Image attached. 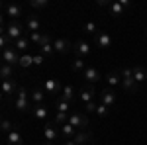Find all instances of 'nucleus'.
<instances>
[{
  "label": "nucleus",
  "mask_w": 147,
  "mask_h": 145,
  "mask_svg": "<svg viewBox=\"0 0 147 145\" xmlns=\"http://www.w3.org/2000/svg\"><path fill=\"white\" fill-rule=\"evenodd\" d=\"M4 32L2 34H6L8 37H10V41L14 43V41H18L20 37H24L26 35V24H22V22H8L4 28H2Z\"/></svg>",
  "instance_id": "nucleus-1"
},
{
  "label": "nucleus",
  "mask_w": 147,
  "mask_h": 145,
  "mask_svg": "<svg viewBox=\"0 0 147 145\" xmlns=\"http://www.w3.org/2000/svg\"><path fill=\"white\" fill-rule=\"evenodd\" d=\"M69 123L71 125H75L77 129H80V132H88V125H90V120H88V116L84 114V112L80 110H75L69 114Z\"/></svg>",
  "instance_id": "nucleus-2"
},
{
  "label": "nucleus",
  "mask_w": 147,
  "mask_h": 145,
  "mask_svg": "<svg viewBox=\"0 0 147 145\" xmlns=\"http://www.w3.org/2000/svg\"><path fill=\"white\" fill-rule=\"evenodd\" d=\"M14 110L16 112H32V104H30V94L28 90L20 86L16 92V98H14Z\"/></svg>",
  "instance_id": "nucleus-3"
},
{
  "label": "nucleus",
  "mask_w": 147,
  "mask_h": 145,
  "mask_svg": "<svg viewBox=\"0 0 147 145\" xmlns=\"http://www.w3.org/2000/svg\"><path fill=\"white\" fill-rule=\"evenodd\" d=\"M122 88H125L127 92H131V94L137 92V82L134 80V69L131 67L122 69Z\"/></svg>",
  "instance_id": "nucleus-4"
},
{
  "label": "nucleus",
  "mask_w": 147,
  "mask_h": 145,
  "mask_svg": "<svg viewBox=\"0 0 147 145\" xmlns=\"http://www.w3.org/2000/svg\"><path fill=\"white\" fill-rule=\"evenodd\" d=\"M20 57H22V53H18V49H16L14 45L2 49V63H6V65L18 67V65H20Z\"/></svg>",
  "instance_id": "nucleus-5"
},
{
  "label": "nucleus",
  "mask_w": 147,
  "mask_h": 145,
  "mask_svg": "<svg viewBox=\"0 0 147 145\" xmlns=\"http://www.w3.org/2000/svg\"><path fill=\"white\" fill-rule=\"evenodd\" d=\"M2 8H4V14L10 18L12 22H20V18L24 16V8L20 4H16V2H4Z\"/></svg>",
  "instance_id": "nucleus-6"
},
{
  "label": "nucleus",
  "mask_w": 147,
  "mask_h": 145,
  "mask_svg": "<svg viewBox=\"0 0 147 145\" xmlns=\"http://www.w3.org/2000/svg\"><path fill=\"white\" fill-rule=\"evenodd\" d=\"M59 125H55V123L51 122H45L43 123V139H45L47 145H53L59 139Z\"/></svg>",
  "instance_id": "nucleus-7"
},
{
  "label": "nucleus",
  "mask_w": 147,
  "mask_h": 145,
  "mask_svg": "<svg viewBox=\"0 0 147 145\" xmlns=\"http://www.w3.org/2000/svg\"><path fill=\"white\" fill-rule=\"evenodd\" d=\"M39 55H43L45 59H53L57 55L55 47H53V39L49 34H43V39H41V45H39Z\"/></svg>",
  "instance_id": "nucleus-8"
},
{
  "label": "nucleus",
  "mask_w": 147,
  "mask_h": 145,
  "mask_svg": "<svg viewBox=\"0 0 147 145\" xmlns=\"http://www.w3.org/2000/svg\"><path fill=\"white\" fill-rule=\"evenodd\" d=\"M18 84H16V78H8V80H2V98L8 100L10 96L16 98V92H18Z\"/></svg>",
  "instance_id": "nucleus-9"
},
{
  "label": "nucleus",
  "mask_w": 147,
  "mask_h": 145,
  "mask_svg": "<svg viewBox=\"0 0 147 145\" xmlns=\"http://www.w3.org/2000/svg\"><path fill=\"white\" fill-rule=\"evenodd\" d=\"M116 102H118V94H116L114 88H104L100 92V104L112 108V106H116Z\"/></svg>",
  "instance_id": "nucleus-10"
},
{
  "label": "nucleus",
  "mask_w": 147,
  "mask_h": 145,
  "mask_svg": "<svg viewBox=\"0 0 147 145\" xmlns=\"http://www.w3.org/2000/svg\"><path fill=\"white\" fill-rule=\"evenodd\" d=\"M73 51H75V57L84 59V57L90 55V43H86V41H82V39H77V41L73 43Z\"/></svg>",
  "instance_id": "nucleus-11"
},
{
  "label": "nucleus",
  "mask_w": 147,
  "mask_h": 145,
  "mask_svg": "<svg viewBox=\"0 0 147 145\" xmlns=\"http://www.w3.org/2000/svg\"><path fill=\"white\" fill-rule=\"evenodd\" d=\"M94 43L100 49H110L112 47V35L108 34V32H98V34L94 35Z\"/></svg>",
  "instance_id": "nucleus-12"
},
{
  "label": "nucleus",
  "mask_w": 147,
  "mask_h": 145,
  "mask_svg": "<svg viewBox=\"0 0 147 145\" xmlns=\"http://www.w3.org/2000/svg\"><path fill=\"white\" fill-rule=\"evenodd\" d=\"M53 47H55V53H59V55H65L69 51H73V43L65 37H57L53 41Z\"/></svg>",
  "instance_id": "nucleus-13"
},
{
  "label": "nucleus",
  "mask_w": 147,
  "mask_h": 145,
  "mask_svg": "<svg viewBox=\"0 0 147 145\" xmlns=\"http://www.w3.org/2000/svg\"><path fill=\"white\" fill-rule=\"evenodd\" d=\"M94 94H96V90H94V84H86V86H82L80 88V92H79V100L86 106L88 102H94Z\"/></svg>",
  "instance_id": "nucleus-14"
},
{
  "label": "nucleus",
  "mask_w": 147,
  "mask_h": 145,
  "mask_svg": "<svg viewBox=\"0 0 147 145\" xmlns=\"http://www.w3.org/2000/svg\"><path fill=\"white\" fill-rule=\"evenodd\" d=\"M43 90H45V94H61L63 84L57 78H47L45 82H43Z\"/></svg>",
  "instance_id": "nucleus-15"
},
{
  "label": "nucleus",
  "mask_w": 147,
  "mask_h": 145,
  "mask_svg": "<svg viewBox=\"0 0 147 145\" xmlns=\"http://www.w3.org/2000/svg\"><path fill=\"white\" fill-rule=\"evenodd\" d=\"M82 78L88 82V84H94V82H98L100 80V73H98V69L88 65V67L84 69V73H82Z\"/></svg>",
  "instance_id": "nucleus-16"
},
{
  "label": "nucleus",
  "mask_w": 147,
  "mask_h": 145,
  "mask_svg": "<svg viewBox=\"0 0 147 145\" xmlns=\"http://www.w3.org/2000/svg\"><path fill=\"white\" fill-rule=\"evenodd\" d=\"M26 30H28L30 34H39V32H41V22H39V18H37V16H28V18H26Z\"/></svg>",
  "instance_id": "nucleus-17"
},
{
  "label": "nucleus",
  "mask_w": 147,
  "mask_h": 145,
  "mask_svg": "<svg viewBox=\"0 0 147 145\" xmlns=\"http://www.w3.org/2000/svg\"><path fill=\"white\" fill-rule=\"evenodd\" d=\"M6 145H24V137L16 125H14V129H12L10 134L6 135Z\"/></svg>",
  "instance_id": "nucleus-18"
},
{
  "label": "nucleus",
  "mask_w": 147,
  "mask_h": 145,
  "mask_svg": "<svg viewBox=\"0 0 147 145\" xmlns=\"http://www.w3.org/2000/svg\"><path fill=\"white\" fill-rule=\"evenodd\" d=\"M32 116L39 122H45L47 120V106L45 104H34L32 106Z\"/></svg>",
  "instance_id": "nucleus-19"
},
{
  "label": "nucleus",
  "mask_w": 147,
  "mask_h": 145,
  "mask_svg": "<svg viewBox=\"0 0 147 145\" xmlns=\"http://www.w3.org/2000/svg\"><path fill=\"white\" fill-rule=\"evenodd\" d=\"M59 134H61V137H63V141H67V139H75V135H77V127L71 125V123H65V125L59 127Z\"/></svg>",
  "instance_id": "nucleus-20"
},
{
  "label": "nucleus",
  "mask_w": 147,
  "mask_h": 145,
  "mask_svg": "<svg viewBox=\"0 0 147 145\" xmlns=\"http://www.w3.org/2000/svg\"><path fill=\"white\" fill-rule=\"evenodd\" d=\"M59 98H63V100H67V102H71V104H75V100H77L75 88H73L71 84H63V90H61Z\"/></svg>",
  "instance_id": "nucleus-21"
},
{
  "label": "nucleus",
  "mask_w": 147,
  "mask_h": 145,
  "mask_svg": "<svg viewBox=\"0 0 147 145\" xmlns=\"http://www.w3.org/2000/svg\"><path fill=\"white\" fill-rule=\"evenodd\" d=\"M131 69H134V80L137 82V86L141 82H145L147 80V69L141 67V65H136V67H131Z\"/></svg>",
  "instance_id": "nucleus-22"
},
{
  "label": "nucleus",
  "mask_w": 147,
  "mask_h": 145,
  "mask_svg": "<svg viewBox=\"0 0 147 145\" xmlns=\"http://www.w3.org/2000/svg\"><path fill=\"white\" fill-rule=\"evenodd\" d=\"M106 84H108V88L116 90V86L122 84V75H120V73H108V75H106Z\"/></svg>",
  "instance_id": "nucleus-23"
},
{
  "label": "nucleus",
  "mask_w": 147,
  "mask_h": 145,
  "mask_svg": "<svg viewBox=\"0 0 147 145\" xmlns=\"http://www.w3.org/2000/svg\"><path fill=\"white\" fill-rule=\"evenodd\" d=\"M30 100H32V106H34V104H43V100H45V90L43 88H34L30 92Z\"/></svg>",
  "instance_id": "nucleus-24"
},
{
  "label": "nucleus",
  "mask_w": 147,
  "mask_h": 145,
  "mask_svg": "<svg viewBox=\"0 0 147 145\" xmlns=\"http://www.w3.org/2000/svg\"><path fill=\"white\" fill-rule=\"evenodd\" d=\"M108 10H110V16H114V18H120V16H124V12H125L120 0H118V2H110Z\"/></svg>",
  "instance_id": "nucleus-25"
},
{
  "label": "nucleus",
  "mask_w": 147,
  "mask_h": 145,
  "mask_svg": "<svg viewBox=\"0 0 147 145\" xmlns=\"http://www.w3.org/2000/svg\"><path fill=\"white\" fill-rule=\"evenodd\" d=\"M55 108H57V112L71 114V112H73V104L67 102V100H63V98H57V100H55Z\"/></svg>",
  "instance_id": "nucleus-26"
},
{
  "label": "nucleus",
  "mask_w": 147,
  "mask_h": 145,
  "mask_svg": "<svg viewBox=\"0 0 147 145\" xmlns=\"http://www.w3.org/2000/svg\"><path fill=\"white\" fill-rule=\"evenodd\" d=\"M90 139H92V132H77V135H75V141L79 145L90 143Z\"/></svg>",
  "instance_id": "nucleus-27"
},
{
  "label": "nucleus",
  "mask_w": 147,
  "mask_h": 145,
  "mask_svg": "<svg viewBox=\"0 0 147 145\" xmlns=\"http://www.w3.org/2000/svg\"><path fill=\"white\" fill-rule=\"evenodd\" d=\"M32 43V41H30V39H28V35H24V37H20V39H18V41H14V47H16V49H18V53H26V49H28V45Z\"/></svg>",
  "instance_id": "nucleus-28"
},
{
  "label": "nucleus",
  "mask_w": 147,
  "mask_h": 145,
  "mask_svg": "<svg viewBox=\"0 0 147 145\" xmlns=\"http://www.w3.org/2000/svg\"><path fill=\"white\" fill-rule=\"evenodd\" d=\"M0 77H2V80L14 78V67H12V65H6V63H2V65H0Z\"/></svg>",
  "instance_id": "nucleus-29"
},
{
  "label": "nucleus",
  "mask_w": 147,
  "mask_h": 145,
  "mask_svg": "<svg viewBox=\"0 0 147 145\" xmlns=\"http://www.w3.org/2000/svg\"><path fill=\"white\" fill-rule=\"evenodd\" d=\"M86 67H88V65H86L84 59H80V57H75V61L71 63V71H75V73H84Z\"/></svg>",
  "instance_id": "nucleus-30"
},
{
  "label": "nucleus",
  "mask_w": 147,
  "mask_h": 145,
  "mask_svg": "<svg viewBox=\"0 0 147 145\" xmlns=\"http://www.w3.org/2000/svg\"><path fill=\"white\" fill-rule=\"evenodd\" d=\"M20 69H30L34 67V55H30V53H24L22 57H20V65H18Z\"/></svg>",
  "instance_id": "nucleus-31"
},
{
  "label": "nucleus",
  "mask_w": 147,
  "mask_h": 145,
  "mask_svg": "<svg viewBox=\"0 0 147 145\" xmlns=\"http://www.w3.org/2000/svg\"><path fill=\"white\" fill-rule=\"evenodd\" d=\"M0 129H2V134H4V137L10 134L12 129H14V123L8 120V118H2V123H0Z\"/></svg>",
  "instance_id": "nucleus-32"
},
{
  "label": "nucleus",
  "mask_w": 147,
  "mask_h": 145,
  "mask_svg": "<svg viewBox=\"0 0 147 145\" xmlns=\"http://www.w3.org/2000/svg\"><path fill=\"white\" fill-rule=\"evenodd\" d=\"M49 6V0H30V8L34 10H43Z\"/></svg>",
  "instance_id": "nucleus-33"
},
{
  "label": "nucleus",
  "mask_w": 147,
  "mask_h": 145,
  "mask_svg": "<svg viewBox=\"0 0 147 145\" xmlns=\"http://www.w3.org/2000/svg\"><path fill=\"white\" fill-rule=\"evenodd\" d=\"M108 114H110V108L98 102V108H96V116H98V120H104V118H108Z\"/></svg>",
  "instance_id": "nucleus-34"
},
{
  "label": "nucleus",
  "mask_w": 147,
  "mask_h": 145,
  "mask_svg": "<svg viewBox=\"0 0 147 145\" xmlns=\"http://www.w3.org/2000/svg\"><path fill=\"white\" fill-rule=\"evenodd\" d=\"M65 123H69V114H63V112H57L55 114V125H65Z\"/></svg>",
  "instance_id": "nucleus-35"
},
{
  "label": "nucleus",
  "mask_w": 147,
  "mask_h": 145,
  "mask_svg": "<svg viewBox=\"0 0 147 145\" xmlns=\"http://www.w3.org/2000/svg\"><path fill=\"white\" fill-rule=\"evenodd\" d=\"M82 30H84L86 34H92V35H96L98 32H100V30H98V26H96L94 22H86L84 26H82Z\"/></svg>",
  "instance_id": "nucleus-36"
},
{
  "label": "nucleus",
  "mask_w": 147,
  "mask_h": 145,
  "mask_svg": "<svg viewBox=\"0 0 147 145\" xmlns=\"http://www.w3.org/2000/svg\"><path fill=\"white\" fill-rule=\"evenodd\" d=\"M41 39H43V32H39V34H30V41L35 43L37 47L41 45Z\"/></svg>",
  "instance_id": "nucleus-37"
},
{
  "label": "nucleus",
  "mask_w": 147,
  "mask_h": 145,
  "mask_svg": "<svg viewBox=\"0 0 147 145\" xmlns=\"http://www.w3.org/2000/svg\"><path fill=\"white\" fill-rule=\"evenodd\" d=\"M96 108H98V102H88L86 106H84V110H86V114H96Z\"/></svg>",
  "instance_id": "nucleus-38"
},
{
  "label": "nucleus",
  "mask_w": 147,
  "mask_h": 145,
  "mask_svg": "<svg viewBox=\"0 0 147 145\" xmlns=\"http://www.w3.org/2000/svg\"><path fill=\"white\" fill-rule=\"evenodd\" d=\"M43 55H34V67H41L43 65Z\"/></svg>",
  "instance_id": "nucleus-39"
},
{
  "label": "nucleus",
  "mask_w": 147,
  "mask_h": 145,
  "mask_svg": "<svg viewBox=\"0 0 147 145\" xmlns=\"http://www.w3.org/2000/svg\"><path fill=\"white\" fill-rule=\"evenodd\" d=\"M96 4H98L100 8H108V6H110V2H108V0H98Z\"/></svg>",
  "instance_id": "nucleus-40"
},
{
  "label": "nucleus",
  "mask_w": 147,
  "mask_h": 145,
  "mask_svg": "<svg viewBox=\"0 0 147 145\" xmlns=\"http://www.w3.org/2000/svg\"><path fill=\"white\" fill-rule=\"evenodd\" d=\"M120 2H122L124 10H129V8H131V2H129V0H120Z\"/></svg>",
  "instance_id": "nucleus-41"
},
{
  "label": "nucleus",
  "mask_w": 147,
  "mask_h": 145,
  "mask_svg": "<svg viewBox=\"0 0 147 145\" xmlns=\"http://www.w3.org/2000/svg\"><path fill=\"white\" fill-rule=\"evenodd\" d=\"M63 145H79L75 139H67V141H63Z\"/></svg>",
  "instance_id": "nucleus-42"
}]
</instances>
